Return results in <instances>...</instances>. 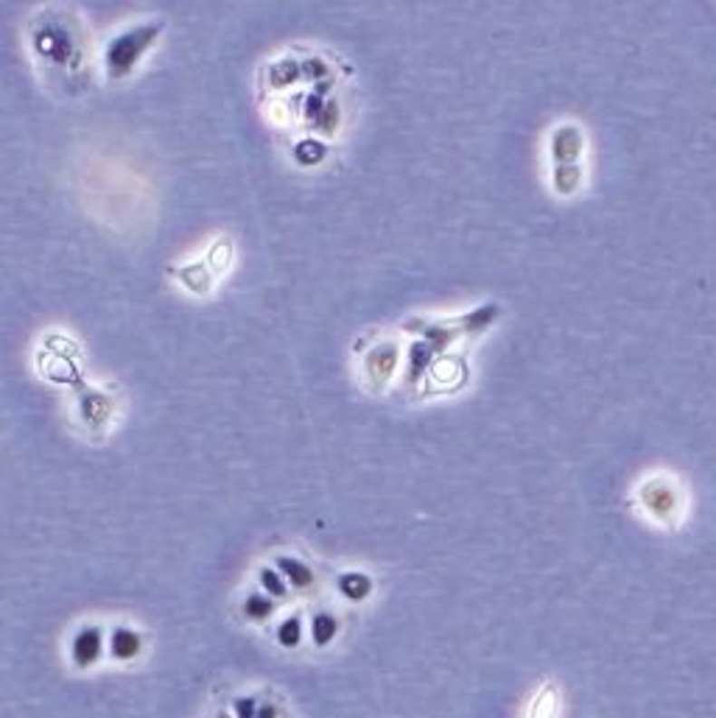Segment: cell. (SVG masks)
I'll return each mask as SVG.
<instances>
[{
  "label": "cell",
  "instance_id": "52a82bcc",
  "mask_svg": "<svg viewBox=\"0 0 716 718\" xmlns=\"http://www.w3.org/2000/svg\"><path fill=\"white\" fill-rule=\"evenodd\" d=\"M339 590L347 601H355V604H362L364 598H370L373 593V579L364 576V573H344L339 579Z\"/></svg>",
  "mask_w": 716,
  "mask_h": 718
},
{
  "label": "cell",
  "instance_id": "3957f363",
  "mask_svg": "<svg viewBox=\"0 0 716 718\" xmlns=\"http://www.w3.org/2000/svg\"><path fill=\"white\" fill-rule=\"evenodd\" d=\"M107 657V637L104 629L87 624L82 629H76V635L71 637L68 646V660L76 671H92L99 668V663Z\"/></svg>",
  "mask_w": 716,
  "mask_h": 718
},
{
  "label": "cell",
  "instance_id": "ba28073f",
  "mask_svg": "<svg viewBox=\"0 0 716 718\" xmlns=\"http://www.w3.org/2000/svg\"><path fill=\"white\" fill-rule=\"evenodd\" d=\"M303 632H305V627H303V615L295 612V615H288L285 621H280L275 637H277V643H280L283 648H297V646H303Z\"/></svg>",
  "mask_w": 716,
  "mask_h": 718
},
{
  "label": "cell",
  "instance_id": "7a4b0ae2",
  "mask_svg": "<svg viewBox=\"0 0 716 718\" xmlns=\"http://www.w3.org/2000/svg\"><path fill=\"white\" fill-rule=\"evenodd\" d=\"M157 25H143V28H135L129 31V34L118 37L110 51H107V68L112 76H126L129 71L135 68V62L143 56V51L149 48V43L157 37Z\"/></svg>",
  "mask_w": 716,
  "mask_h": 718
},
{
  "label": "cell",
  "instance_id": "6da1fadb",
  "mask_svg": "<svg viewBox=\"0 0 716 718\" xmlns=\"http://www.w3.org/2000/svg\"><path fill=\"white\" fill-rule=\"evenodd\" d=\"M638 503L646 512L653 523L661 526H677L682 514H686V493L680 489L674 475H649L638 486Z\"/></svg>",
  "mask_w": 716,
  "mask_h": 718
},
{
  "label": "cell",
  "instance_id": "5b68a950",
  "mask_svg": "<svg viewBox=\"0 0 716 718\" xmlns=\"http://www.w3.org/2000/svg\"><path fill=\"white\" fill-rule=\"evenodd\" d=\"M308 632H311V640H314L316 648L331 646V643L336 640V635H339V621H336V615H331V612H316V615L311 617Z\"/></svg>",
  "mask_w": 716,
  "mask_h": 718
},
{
  "label": "cell",
  "instance_id": "277c9868",
  "mask_svg": "<svg viewBox=\"0 0 716 718\" xmlns=\"http://www.w3.org/2000/svg\"><path fill=\"white\" fill-rule=\"evenodd\" d=\"M107 655L115 663H135L146 655V635L135 627H115L107 637Z\"/></svg>",
  "mask_w": 716,
  "mask_h": 718
},
{
  "label": "cell",
  "instance_id": "8992f818",
  "mask_svg": "<svg viewBox=\"0 0 716 718\" xmlns=\"http://www.w3.org/2000/svg\"><path fill=\"white\" fill-rule=\"evenodd\" d=\"M275 568L280 570V576H283L291 587H300V590H305V587L314 584V573H311V568L303 565V562L295 560V557H280V560L275 562Z\"/></svg>",
  "mask_w": 716,
  "mask_h": 718
},
{
  "label": "cell",
  "instance_id": "9c48e42d",
  "mask_svg": "<svg viewBox=\"0 0 716 718\" xmlns=\"http://www.w3.org/2000/svg\"><path fill=\"white\" fill-rule=\"evenodd\" d=\"M272 612H275V601L264 593H252L244 601V615L249 617V621H266Z\"/></svg>",
  "mask_w": 716,
  "mask_h": 718
},
{
  "label": "cell",
  "instance_id": "30bf717a",
  "mask_svg": "<svg viewBox=\"0 0 716 718\" xmlns=\"http://www.w3.org/2000/svg\"><path fill=\"white\" fill-rule=\"evenodd\" d=\"M260 584H264V590H266L269 598H283L288 593L285 579L280 576L277 568H264V570H260Z\"/></svg>",
  "mask_w": 716,
  "mask_h": 718
}]
</instances>
